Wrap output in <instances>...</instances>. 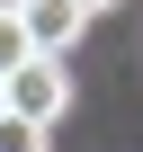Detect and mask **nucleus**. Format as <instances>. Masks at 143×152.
Here are the masks:
<instances>
[{"label": "nucleus", "mask_w": 143, "mask_h": 152, "mask_svg": "<svg viewBox=\"0 0 143 152\" xmlns=\"http://www.w3.org/2000/svg\"><path fill=\"white\" fill-rule=\"evenodd\" d=\"M9 116H27V125H63L72 116V63L63 54H27L18 72H9Z\"/></svg>", "instance_id": "obj_1"}, {"label": "nucleus", "mask_w": 143, "mask_h": 152, "mask_svg": "<svg viewBox=\"0 0 143 152\" xmlns=\"http://www.w3.org/2000/svg\"><path fill=\"white\" fill-rule=\"evenodd\" d=\"M18 27H27V45H36V54H72L90 18L72 9V0H27V9H18Z\"/></svg>", "instance_id": "obj_2"}, {"label": "nucleus", "mask_w": 143, "mask_h": 152, "mask_svg": "<svg viewBox=\"0 0 143 152\" xmlns=\"http://www.w3.org/2000/svg\"><path fill=\"white\" fill-rule=\"evenodd\" d=\"M0 152H45V125H27V116L0 107Z\"/></svg>", "instance_id": "obj_3"}, {"label": "nucleus", "mask_w": 143, "mask_h": 152, "mask_svg": "<svg viewBox=\"0 0 143 152\" xmlns=\"http://www.w3.org/2000/svg\"><path fill=\"white\" fill-rule=\"evenodd\" d=\"M27 54H36V45H27V27H18V18H0V81H9Z\"/></svg>", "instance_id": "obj_4"}, {"label": "nucleus", "mask_w": 143, "mask_h": 152, "mask_svg": "<svg viewBox=\"0 0 143 152\" xmlns=\"http://www.w3.org/2000/svg\"><path fill=\"white\" fill-rule=\"evenodd\" d=\"M72 9H81V18H107V9H116V0H72Z\"/></svg>", "instance_id": "obj_5"}, {"label": "nucleus", "mask_w": 143, "mask_h": 152, "mask_svg": "<svg viewBox=\"0 0 143 152\" xmlns=\"http://www.w3.org/2000/svg\"><path fill=\"white\" fill-rule=\"evenodd\" d=\"M18 9H27V0H0V18H18Z\"/></svg>", "instance_id": "obj_6"}, {"label": "nucleus", "mask_w": 143, "mask_h": 152, "mask_svg": "<svg viewBox=\"0 0 143 152\" xmlns=\"http://www.w3.org/2000/svg\"><path fill=\"white\" fill-rule=\"evenodd\" d=\"M0 107H9V81H0Z\"/></svg>", "instance_id": "obj_7"}]
</instances>
